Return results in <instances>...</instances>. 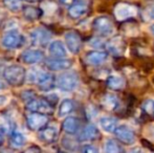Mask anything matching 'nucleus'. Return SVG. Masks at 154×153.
<instances>
[{
    "label": "nucleus",
    "instance_id": "obj_1",
    "mask_svg": "<svg viewBox=\"0 0 154 153\" xmlns=\"http://www.w3.org/2000/svg\"><path fill=\"white\" fill-rule=\"evenodd\" d=\"M4 81L11 86L19 87L23 85L26 79V70L23 66L18 64H12L5 67L3 72Z\"/></svg>",
    "mask_w": 154,
    "mask_h": 153
},
{
    "label": "nucleus",
    "instance_id": "obj_2",
    "mask_svg": "<svg viewBox=\"0 0 154 153\" xmlns=\"http://www.w3.org/2000/svg\"><path fill=\"white\" fill-rule=\"evenodd\" d=\"M26 108L31 112H39L46 115L54 112V106L51 102L44 98H37L35 94L26 100Z\"/></svg>",
    "mask_w": 154,
    "mask_h": 153
},
{
    "label": "nucleus",
    "instance_id": "obj_3",
    "mask_svg": "<svg viewBox=\"0 0 154 153\" xmlns=\"http://www.w3.org/2000/svg\"><path fill=\"white\" fill-rule=\"evenodd\" d=\"M79 77L75 72H65L57 78V86L62 91H72L78 87Z\"/></svg>",
    "mask_w": 154,
    "mask_h": 153
},
{
    "label": "nucleus",
    "instance_id": "obj_4",
    "mask_svg": "<svg viewBox=\"0 0 154 153\" xmlns=\"http://www.w3.org/2000/svg\"><path fill=\"white\" fill-rule=\"evenodd\" d=\"M23 42H24V37L18 31H15V29L6 32L1 39L2 45L8 49L18 48L23 44Z\"/></svg>",
    "mask_w": 154,
    "mask_h": 153
},
{
    "label": "nucleus",
    "instance_id": "obj_5",
    "mask_svg": "<svg viewBox=\"0 0 154 153\" xmlns=\"http://www.w3.org/2000/svg\"><path fill=\"white\" fill-rule=\"evenodd\" d=\"M48 123V116L39 112H31L26 115V125L29 130L40 131Z\"/></svg>",
    "mask_w": 154,
    "mask_h": 153
},
{
    "label": "nucleus",
    "instance_id": "obj_6",
    "mask_svg": "<svg viewBox=\"0 0 154 153\" xmlns=\"http://www.w3.org/2000/svg\"><path fill=\"white\" fill-rule=\"evenodd\" d=\"M36 81L38 84V87L42 91H49L54 89L55 86L57 85V79L53 74L46 72H41L36 76Z\"/></svg>",
    "mask_w": 154,
    "mask_h": 153
},
{
    "label": "nucleus",
    "instance_id": "obj_7",
    "mask_svg": "<svg viewBox=\"0 0 154 153\" xmlns=\"http://www.w3.org/2000/svg\"><path fill=\"white\" fill-rule=\"evenodd\" d=\"M92 26L95 32L103 36H109L113 33V25L108 17L101 16L93 20Z\"/></svg>",
    "mask_w": 154,
    "mask_h": 153
},
{
    "label": "nucleus",
    "instance_id": "obj_8",
    "mask_svg": "<svg viewBox=\"0 0 154 153\" xmlns=\"http://www.w3.org/2000/svg\"><path fill=\"white\" fill-rule=\"evenodd\" d=\"M51 39V34L44 27H37L31 33L32 43L36 46H45Z\"/></svg>",
    "mask_w": 154,
    "mask_h": 153
},
{
    "label": "nucleus",
    "instance_id": "obj_9",
    "mask_svg": "<svg viewBox=\"0 0 154 153\" xmlns=\"http://www.w3.org/2000/svg\"><path fill=\"white\" fill-rule=\"evenodd\" d=\"M137 10L135 6L128 3H119L114 8V15L119 21H124L126 19L132 18L136 16Z\"/></svg>",
    "mask_w": 154,
    "mask_h": 153
},
{
    "label": "nucleus",
    "instance_id": "obj_10",
    "mask_svg": "<svg viewBox=\"0 0 154 153\" xmlns=\"http://www.w3.org/2000/svg\"><path fill=\"white\" fill-rule=\"evenodd\" d=\"M64 40H65V45H66L67 49H68L70 53H72V54L79 53L82 46L81 37L79 36V34L73 31L67 32L64 35Z\"/></svg>",
    "mask_w": 154,
    "mask_h": 153
},
{
    "label": "nucleus",
    "instance_id": "obj_11",
    "mask_svg": "<svg viewBox=\"0 0 154 153\" xmlns=\"http://www.w3.org/2000/svg\"><path fill=\"white\" fill-rule=\"evenodd\" d=\"M116 135L121 142L127 144V145H132L135 142V134L134 132L126 125H121L118 126L116 130Z\"/></svg>",
    "mask_w": 154,
    "mask_h": 153
},
{
    "label": "nucleus",
    "instance_id": "obj_12",
    "mask_svg": "<svg viewBox=\"0 0 154 153\" xmlns=\"http://www.w3.org/2000/svg\"><path fill=\"white\" fill-rule=\"evenodd\" d=\"M46 66L49 70L58 72V70H66L72 66V62L65 58H54L46 61Z\"/></svg>",
    "mask_w": 154,
    "mask_h": 153
},
{
    "label": "nucleus",
    "instance_id": "obj_13",
    "mask_svg": "<svg viewBox=\"0 0 154 153\" xmlns=\"http://www.w3.org/2000/svg\"><path fill=\"white\" fill-rule=\"evenodd\" d=\"M44 59V54L40 49H26L21 55V60L25 64H36Z\"/></svg>",
    "mask_w": 154,
    "mask_h": 153
},
{
    "label": "nucleus",
    "instance_id": "obj_14",
    "mask_svg": "<svg viewBox=\"0 0 154 153\" xmlns=\"http://www.w3.org/2000/svg\"><path fill=\"white\" fill-rule=\"evenodd\" d=\"M58 139V130L54 126H45L39 132V139L45 144L55 143Z\"/></svg>",
    "mask_w": 154,
    "mask_h": 153
},
{
    "label": "nucleus",
    "instance_id": "obj_15",
    "mask_svg": "<svg viewBox=\"0 0 154 153\" xmlns=\"http://www.w3.org/2000/svg\"><path fill=\"white\" fill-rule=\"evenodd\" d=\"M80 122L75 116H67L62 124V129L67 134H75L79 130Z\"/></svg>",
    "mask_w": 154,
    "mask_h": 153
},
{
    "label": "nucleus",
    "instance_id": "obj_16",
    "mask_svg": "<svg viewBox=\"0 0 154 153\" xmlns=\"http://www.w3.org/2000/svg\"><path fill=\"white\" fill-rule=\"evenodd\" d=\"M49 54L54 58H65L67 56V49L62 41L56 40L49 44Z\"/></svg>",
    "mask_w": 154,
    "mask_h": 153
},
{
    "label": "nucleus",
    "instance_id": "obj_17",
    "mask_svg": "<svg viewBox=\"0 0 154 153\" xmlns=\"http://www.w3.org/2000/svg\"><path fill=\"white\" fill-rule=\"evenodd\" d=\"M107 59V54L104 51H90L85 56V61L90 65H100Z\"/></svg>",
    "mask_w": 154,
    "mask_h": 153
},
{
    "label": "nucleus",
    "instance_id": "obj_18",
    "mask_svg": "<svg viewBox=\"0 0 154 153\" xmlns=\"http://www.w3.org/2000/svg\"><path fill=\"white\" fill-rule=\"evenodd\" d=\"M100 126L105 132L113 133L118 128V120L112 116H103L100 118Z\"/></svg>",
    "mask_w": 154,
    "mask_h": 153
},
{
    "label": "nucleus",
    "instance_id": "obj_19",
    "mask_svg": "<svg viewBox=\"0 0 154 153\" xmlns=\"http://www.w3.org/2000/svg\"><path fill=\"white\" fill-rule=\"evenodd\" d=\"M73 109H75V103H73V101L70 100V99H64L60 103L58 113H59L60 118H65V116L70 115Z\"/></svg>",
    "mask_w": 154,
    "mask_h": 153
},
{
    "label": "nucleus",
    "instance_id": "obj_20",
    "mask_svg": "<svg viewBox=\"0 0 154 153\" xmlns=\"http://www.w3.org/2000/svg\"><path fill=\"white\" fill-rule=\"evenodd\" d=\"M26 143V137L21 132H13L10 137V146L14 149H20Z\"/></svg>",
    "mask_w": 154,
    "mask_h": 153
},
{
    "label": "nucleus",
    "instance_id": "obj_21",
    "mask_svg": "<svg viewBox=\"0 0 154 153\" xmlns=\"http://www.w3.org/2000/svg\"><path fill=\"white\" fill-rule=\"evenodd\" d=\"M99 135V131H97V127L92 124H89L82 130L81 134H80V139L82 141H91L95 139Z\"/></svg>",
    "mask_w": 154,
    "mask_h": 153
},
{
    "label": "nucleus",
    "instance_id": "obj_22",
    "mask_svg": "<svg viewBox=\"0 0 154 153\" xmlns=\"http://www.w3.org/2000/svg\"><path fill=\"white\" fill-rule=\"evenodd\" d=\"M87 11V6L86 4L82 3V2H79V3H75L69 8L68 10V14L71 18L73 19H77V18H80L82 17L84 14L86 13Z\"/></svg>",
    "mask_w": 154,
    "mask_h": 153
},
{
    "label": "nucleus",
    "instance_id": "obj_23",
    "mask_svg": "<svg viewBox=\"0 0 154 153\" xmlns=\"http://www.w3.org/2000/svg\"><path fill=\"white\" fill-rule=\"evenodd\" d=\"M13 131V122L10 118L4 115H0V133L1 134H12Z\"/></svg>",
    "mask_w": 154,
    "mask_h": 153
},
{
    "label": "nucleus",
    "instance_id": "obj_24",
    "mask_svg": "<svg viewBox=\"0 0 154 153\" xmlns=\"http://www.w3.org/2000/svg\"><path fill=\"white\" fill-rule=\"evenodd\" d=\"M107 85L113 90H120L125 86V80L118 75H111L107 80Z\"/></svg>",
    "mask_w": 154,
    "mask_h": 153
},
{
    "label": "nucleus",
    "instance_id": "obj_25",
    "mask_svg": "<svg viewBox=\"0 0 154 153\" xmlns=\"http://www.w3.org/2000/svg\"><path fill=\"white\" fill-rule=\"evenodd\" d=\"M102 104L107 110H114V109L118 108L119 101L116 96H114L113 94H106L102 99Z\"/></svg>",
    "mask_w": 154,
    "mask_h": 153
},
{
    "label": "nucleus",
    "instance_id": "obj_26",
    "mask_svg": "<svg viewBox=\"0 0 154 153\" xmlns=\"http://www.w3.org/2000/svg\"><path fill=\"white\" fill-rule=\"evenodd\" d=\"M42 10L41 8H37L34 6H26L23 8V16L29 21H35L41 16Z\"/></svg>",
    "mask_w": 154,
    "mask_h": 153
},
{
    "label": "nucleus",
    "instance_id": "obj_27",
    "mask_svg": "<svg viewBox=\"0 0 154 153\" xmlns=\"http://www.w3.org/2000/svg\"><path fill=\"white\" fill-rule=\"evenodd\" d=\"M5 8L11 12H19L22 8V0H3Z\"/></svg>",
    "mask_w": 154,
    "mask_h": 153
},
{
    "label": "nucleus",
    "instance_id": "obj_28",
    "mask_svg": "<svg viewBox=\"0 0 154 153\" xmlns=\"http://www.w3.org/2000/svg\"><path fill=\"white\" fill-rule=\"evenodd\" d=\"M41 10L45 14H53L57 11V4L51 0H43L41 2Z\"/></svg>",
    "mask_w": 154,
    "mask_h": 153
},
{
    "label": "nucleus",
    "instance_id": "obj_29",
    "mask_svg": "<svg viewBox=\"0 0 154 153\" xmlns=\"http://www.w3.org/2000/svg\"><path fill=\"white\" fill-rule=\"evenodd\" d=\"M108 49L111 54L113 55H121L122 54V45H121V40L120 39H114L112 40L109 44L107 45Z\"/></svg>",
    "mask_w": 154,
    "mask_h": 153
},
{
    "label": "nucleus",
    "instance_id": "obj_30",
    "mask_svg": "<svg viewBox=\"0 0 154 153\" xmlns=\"http://www.w3.org/2000/svg\"><path fill=\"white\" fill-rule=\"evenodd\" d=\"M105 153H120V148L113 139H107L104 145Z\"/></svg>",
    "mask_w": 154,
    "mask_h": 153
},
{
    "label": "nucleus",
    "instance_id": "obj_31",
    "mask_svg": "<svg viewBox=\"0 0 154 153\" xmlns=\"http://www.w3.org/2000/svg\"><path fill=\"white\" fill-rule=\"evenodd\" d=\"M142 107L145 112L149 113V115H154V100L152 99H147L146 101H144Z\"/></svg>",
    "mask_w": 154,
    "mask_h": 153
},
{
    "label": "nucleus",
    "instance_id": "obj_32",
    "mask_svg": "<svg viewBox=\"0 0 154 153\" xmlns=\"http://www.w3.org/2000/svg\"><path fill=\"white\" fill-rule=\"evenodd\" d=\"M144 134L147 136V139L154 142V124H150L146 127L144 131Z\"/></svg>",
    "mask_w": 154,
    "mask_h": 153
},
{
    "label": "nucleus",
    "instance_id": "obj_33",
    "mask_svg": "<svg viewBox=\"0 0 154 153\" xmlns=\"http://www.w3.org/2000/svg\"><path fill=\"white\" fill-rule=\"evenodd\" d=\"M81 153H99V149L90 144H86L82 147Z\"/></svg>",
    "mask_w": 154,
    "mask_h": 153
},
{
    "label": "nucleus",
    "instance_id": "obj_34",
    "mask_svg": "<svg viewBox=\"0 0 154 153\" xmlns=\"http://www.w3.org/2000/svg\"><path fill=\"white\" fill-rule=\"evenodd\" d=\"M89 45L94 48H102L104 46V42L99 38H93L89 41Z\"/></svg>",
    "mask_w": 154,
    "mask_h": 153
},
{
    "label": "nucleus",
    "instance_id": "obj_35",
    "mask_svg": "<svg viewBox=\"0 0 154 153\" xmlns=\"http://www.w3.org/2000/svg\"><path fill=\"white\" fill-rule=\"evenodd\" d=\"M22 153H41V149L37 146H31V147L26 148Z\"/></svg>",
    "mask_w": 154,
    "mask_h": 153
},
{
    "label": "nucleus",
    "instance_id": "obj_36",
    "mask_svg": "<svg viewBox=\"0 0 154 153\" xmlns=\"http://www.w3.org/2000/svg\"><path fill=\"white\" fill-rule=\"evenodd\" d=\"M8 100V96H5L4 94H0V106H3L4 104H6Z\"/></svg>",
    "mask_w": 154,
    "mask_h": 153
},
{
    "label": "nucleus",
    "instance_id": "obj_37",
    "mask_svg": "<svg viewBox=\"0 0 154 153\" xmlns=\"http://www.w3.org/2000/svg\"><path fill=\"white\" fill-rule=\"evenodd\" d=\"M5 88H6V82L0 80V91H1V90H4Z\"/></svg>",
    "mask_w": 154,
    "mask_h": 153
},
{
    "label": "nucleus",
    "instance_id": "obj_38",
    "mask_svg": "<svg viewBox=\"0 0 154 153\" xmlns=\"http://www.w3.org/2000/svg\"><path fill=\"white\" fill-rule=\"evenodd\" d=\"M149 16H150V18L154 19V4L152 5V8L149 10Z\"/></svg>",
    "mask_w": 154,
    "mask_h": 153
},
{
    "label": "nucleus",
    "instance_id": "obj_39",
    "mask_svg": "<svg viewBox=\"0 0 154 153\" xmlns=\"http://www.w3.org/2000/svg\"><path fill=\"white\" fill-rule=\"evenodd\" d=\"M60 1H61L63 4H65V5H69V4L72 3L73 0H60Z\"/></svg>",
    "mask_w": 154,
    "mask_h": 153
},
{
    "label": "nucleus",
    "instance_id": "obj_40",
    "mask_svg": "<svg viewBox=\"0 0 154 153\" xmlns=\"http://www.w3.org/2000/svg\"><path fill=\"white\" fill-rule=\"evenodd\" d=\"M2 143H3V137H2V134L0 133V147L2 146Z\"/></svg>",
    "mask_w": 154,
    "mask_h": 153
},
{
    "label": "nucleus",
    "instance_id": "obj_41",
    "mask_svg": "<svg viewBox=\"0 0 154 153\" xmlns=\"http://www.w3.org/2000/svg\"><path fill=\"white\" fill-rule=\"evenodd\" d=\"M150 31H151V33L154 35V24L153 25H151V27H150Z\"/></svg>",
    "mask_w": 154,
    "mask_h": 153
},
{
    "label": "nucleus",
    "instance_id": "obj_42",
    "mask_svg": "<svg viewBox=\"0 0 154 153\" xmlns=\"http://www.w3.org/2000/svg\"><path fill=\"white\" fill-rule=\"evenodd\" d=\"M2 20H3V16H2V15H0V24H1Z\"/></svg>",
    "mask_w": 154,
    "mask_h": 153
},
{
    "label": "nucleus",
    "instance_id": "obj_43",
    "mask_svg": "<svg viewBox=\"0 0 154 153\" xmlns=\"http://www.w3.org/2000/svg\"><path fill=\"white\" fill-rule=\"evenodd\" d=\"M25 1H27V2H36V1H38V0H25Z\"/></svg>",
    "mask_w": 154,
    "mask_h": 153
},
{
    "label": "nucleus",
    "instance_id": "obj_44",
    "mask_svg": "<svg viewBox=\"0 0 154 153\" xmlns=\"http://www.w3.org/2000/svg\"><path fill=\"white\" fill-rule=\"evenodd\" d=\"M57 153H68V152H66V151H58Z\"/></svg>",
    "mask_w": 154,
    "mask_h": 153
}]
</instances>
